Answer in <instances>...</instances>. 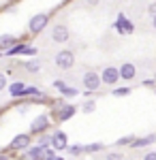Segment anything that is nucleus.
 Wrapping results in <instances>:
<instances>
[{"mask_svg":"<svg viewBox=\"0 0 156 160\" xmlns=\"http://www.w3.org/2000/svg\"><path fill=\"white\" fill-rule=\"evenodd\" d=\"M143 160H156V152H150V154H145Z\"/></svg>","mask_w":156,"mask_h":160,"instance_id":"nucleus-24","label":"nucleus"},{"mask_svg":"<svg viewBox=\"0 0 156 160\" xmlns=\"http://www.w3.org/2000/svg\"><path fill=\"white\" fill-rule=\"evenodd\" d=\"M26 94H32V96H36V94H39V90H36V88H26Z\"/></svg>","mask_w":156,"mask_h":160,"instance_id":"nucleus-22","label":"nucleus"},{"mask_svg":"<svg viewBox=\"0 0 156 160\" xmlns=\"http://www.w3.org/2000/svg\"><path fill=\"white\" fill-rule=\"evenodd\" d=\"M126 94H131V90H128V88H120V90H113V96H126Z\"/></svg>","mask_w":156,"mask_h":160,"instance_id":"nucleus-16","label":"nucleus"},{"mask_svg":"<svg viewBox=\"0 0 156 160\" xmlns=\"http://www.w3.org/2000/svg\"><path fill=\"white\" fill-rule=\"evenodd\" d=\"M98 86H101V77L96 73H86L84 75V88L86 90H98Z\"/></svg>","mask_w":156,"mask_h":160,"instance_id":"nucleus-4","label":"nucleus"},{"mask_svg":"<svg viewBox=\"0 0 156 160\" xmlns=\"http://www.w3.org/2000/svg\"><path fill=\"white\" fill-rule=\"evenodd\" d=\"M56 64H58L60 68H71L73 64H75L73 51H60V53H56Z\"/></svg>","mask_w":156,"mask_h":160,"instance_id":"nucleus-1","label":"nucleus"},{"mask_svg":"<svg viewBox=\"0 0 156 160\" xmlns=\"http://www.w3.org/2000/svg\"><path fill=\"white\" fill-rule=\"evenodd\" d=\"M69 152H71V154H79V152H81V148H69Z\"/></svg>","mask_w":156,"mask_h":160,"instance_id":"nucleus-26","label":"nucleus"},{"mask_svg":"<svg viewBox=\"0 0 156 160\" xmlns=\"http://www.w3.org/2000/svg\"><path fill=\"white\" fill-rule=\"evenodd\" d=\"M9 92H11V96H24L26 94V86L24 83H13L9 88Z\"/></svg>","mask_w":156,"mask_h":160,"instance_id":"nucleus-10","label":"nucleus"},{"mask_svg":"<svg viewBox=\"0 0 156 160\" xmlns=\"http://www.w3.org/2000/svg\"><path fill=\"white\" fill-rule=\"evenodd\" d=\"M86 2H88V4H90V7H96V4H98V2H101V0H86Z\"/></svg>","mask_w":156,"mask_h":160,"instance_id":"nucleus-27","label":"nucleus"},{"mask_svg":"<svg viewBox=\"0 0 156 160\" xmlns=\"http://www.w3.org/2000/svg\"><path fill=\"white\" fill-rule=\"evenodd\" d=\"M51 38H54L56 43H66V41H69V28H66V26H56V28L51 30Z\"/></svg>","mask_w":156,"mask_h":160,"instance_id":"nucleus-5","label":"nucleus"},{"mask_svg":"<svg viewBox=\"0 0 156 160\" xmlns=\"http://www.w3.org/2000/svg\"><path fill=\"white\" fill-rule=\"evenodd\" d=\"M60 92L64 94V96H75V94H77V90H75V88H71V86H64Z\"/></svg>","mask_w":156,"mask_h":160,"instance_id":"nucleus-15","label":"nucleus"},{"mask_svg":"<svg viewBox=\"0 0 156 160\" xmlns=\"http://www.w3.org/2000/svg\"><path fill=\"white\" fill-rule=\"evenodd\" d=\"M28 143H30V137L28 135H17L11 141V148L13 149H24V148H28Z\"/></svg>","mask_w":156,"mask_h":160,"instance_id":"nucleus-8","label":"nucleus"},{"mask_svg":"<svg viewBox=\"0 0 156 160\" xmlns=\"http://www.w3.org/2000/svg\"><path fill=\"white\" fill-rule=\"evenodd\" d=\"M73 113H75V107H64V109L60 111V120H69Z\"/></svg>","mask_w":156,"mask_h":160,"instance_id":"nucleus-14","label":"nucleus"},{"mask_svg":"<svg viewBox=\"0 0 156 160\" xmlns=\"http://www.w3.org/2000/svg\"><path fill=\"white\" fill-rule=\"evenodd\" d=\"M128 141H131V137H122L118 143H120V145H124V143H128Z\"/></svg>","mask_w":156,"mask_h":160,"instance_id":"nucleus-25","label":"nucleus"},{"mask_svg":"<svg viewBox=\"0 0 156 160\" xmlns=\"http://www.w3.org/2000/svg\"><path fill=\"white\" fill-rule=\"evenodd\" d=\"M45 128H47V115H39L34 122L30 124V130L32 132H43Z\"/></svg>","mask_w":156,"mask_h":160,"instance_id":"nucleus-7","label":"nucleus"},{"mask_svg":"<svg viewBox=\"0 0 156 160\" xmlns=\"http://www.w3.org/2000/svg\"><path fill=\"white\" fill-rule=\"evenodd\" d=\"M45 152H47L45 145H39V148L30 149V154H28V156H30V158H39V156H45Z\"/></svg>","mask_w":156,"mask_h":160,"instance_id":"nucleus-12","label":"nucleus"},{"mask_svg":"<svg viewBox=\"0 0 156 160\" xmlns=\"http://www.w3.org/2000/svg\"><path fill=\"white\" fill-rule=\"evenodd\" d=\"M0 160H9V158H2V156H0Z\"/></svg>","mask_w":156,"mask_h":160,"instance_id":"nucleus-30","label":"nucleus"},{"mask_svg":"<svg viewBox=\"0 0 156 160\" xmlns=\"http://www.w3.org/2000/svg\"><path fill=\"white\" fill-rule=\"evenodd\" d=\"M118 73H120V79H133L135 73H137V68H135V64L126 62V64H122L120 68H118Z\"/></svg>","mask_w":156,"mask_h":160,"instance_id":"nucleus-6","label":"nucleus"},{"mask_svg":"<svg viewBox=\"0 0 156 160\" xmlns=\"http://www.w3.org/2000/svg\"><path fill=\"white\" fill-rule=\"evenodd\" d=\"M84 111H86V113H92V111H94V102H92V100H90V102H86Z\"/></svg>","mask_w":156,"mask_h":160,"instance_id":"nucleus-17","label":"nucleus"},{"mask_svg":"<svg viewBox=\"0 0 156 160\" xmlns=\"http://www.w3.org/2000/svg\"><path fill=\"white\" fill-rule=\"evenodd\" d=\"M152 24H154V28H156V15H154V19H152Z\"/></svg>","mask_w":156,"mask_h":160,"instance_id":"nucleus-29","label":"nucleus"},{"mask_svg":"<svg viewBox=\"0 0 156 160\" xmlns=\"http://www.w3.org/2000/svg\"><path fill=\"white\" fill-rule=\"evenodd\" d=\"M150 13H152V15H156V2H154V4H150Z\"/></svg>","mask_w":156,"mask_h":160,"instance_id":"nucleus-28","label":"nucleus"},{"mask_svg":"<svg viewBox=\"0 0 156 160\" xmlns=\"http://www.w3.org/2000/svg\"><path fill=\"white\" fill-rule=\"evenodd\" d=\"M107 160H122V156H120V154H109Z\"/></svg>","mask_w":156,"mask_h":160,"instance_id":"nucleus-23","label":"nucleus"},{"mask_svg":"<svg viewBox=\"0 0 156 160\" xmlns=\"http://www.w3.org/2000/svg\"><path fill=\"white\" fill-rule=\"evenodd\" d=\"M47 26V15L45 13H39V15H34L32 19H30V32H41L43 28Z\"/></svg>","mask_w":156,"mask_h":160,"instance_id":"nucleus-2","label":"nucleus"},{"mask_svg":"<svg viewBox=\"0 0 156 160\" xmlns=\"http://www.w3.org/2000/svg\"><path fill=\"white\" fill-rule=\"evenodd\" d=\"M13 41H15L13 34H2L0 37V47H9V45H13Z\"/></svg>","mask_w":156,"mask_h":160,"instance_id":"nucleus-13","label":"nucleus"},{"mask_svg":"<svg viewBox=\"0 0 156 160\" xmlns=\"http://www.w3.org/2000/svg\"><path fill=\"white\" fill-rule=\"evenodd\" d=\"M49 141L54 143V148H56V149H64V148H66V143H64V141H66V137H64V132H56V137H54V139H49Z\"/></svg>","mask_w":156,"mask_h":160,"instance_id":"nucleus-9","label":"nucleus"},{"mask_svg":"<svg viewBox=\"0 0 156 160\" xmlns=\"http://www.w3.org/2000/svg\"><path fill=\"white\" fill-rule=\"evenodd\" d=\"M4 88H7V77L0 73V90H4Z\"/></svg>","mask_w":156,"mask_h":160,"instance_id":"nucleus-19","label":"nucleus"},{"mask_svg":"<svg viewBox=\"0 0 156 160\" xmlns=\"http://www.w3.org/2000/svg\"><path fill=\"white\" fill-rule=\"evenodd\" d=\"M154 141H156V135L143 137V139H139V141H133V148H143V145H150V143H154Z\"/></svg>","mask_w":156,"mask_h":160,"instance_id":"nucleus-11","label":"nucleus"},{"mask_svg":"<svg viewBox=\"0 0 156 160\" xmlns=\"http://www.w3.org/2000/svg\"><path fill=\"white\" fill-rule=\"evenodd\" d=\"M28 68H30V71H39V62H28Z\"/></svg>","mask_w":156,"mask_h":160,"instance_id":"nucleus-20","label":"nucleus"},{"mask_svg":"<svg viewBox=\"0 0 156 160\" xmlns=\"http://www.w3.org/2000/svg\"><path fill=\"white\" fill-rule=\"evenodd\" d=\"M101 148H103L101 143H94V145H88L86 149H88V152H96V149H101Z\"/></svg>","mask_w":156,"mask_h":160,"instance_id":"nucleus-18","label":"nucleus"},{"mask_svg":"<svg viewBox=\"0 0 156 160\" xmlns=\"http://www.w3.org/2000/svg\"><path fill=\"white\" fill-rule=\"evenodd\" d=\"M45 156H47V160H62L60 156H54V154H51L49 149H47V152H45Z\"/></svg>","mask_w":156,"mask_h":160,"instance_id":"nucleus-21","label":"nucleus"},{"mask_svg":"<svg viewBox=\"0 0 156 160\" xmlns=\"http://www.w3.org/2000/svg\"><path fill=\"white\" fill-rule=\"evenodd\" d=\"M118 79H120V73H118V68H113V66H107V68L103 71V75H101V81L107 83V86H113Z\"/></svg>","mask_w":156,"mask_h":160,"instance_id":"nucleus-3","label":"nucleus"}]
</instances>
